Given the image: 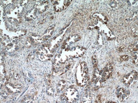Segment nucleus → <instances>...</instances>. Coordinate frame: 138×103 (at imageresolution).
Returning a JSON list of instances; mask_svg holds the SVG:
<instances>
[{
    "instance_id": "3",
    "label": "nucleus",
    "mask_w": 138,
    "mask_h": 103,
    "mask_svg": "<svg viewBox=\"0 0 138 103\" xmlns=\"http://www.w3.org/2000/svg\"><path fill=\"white\" fill-rule=\"evenodd\" d=\"M138 73L135 71H133L128 74L125 75L123 78V82L124 85L127 86L132 84L137 80Z\"/></svg>"
},
{
    "instance_id": "13",
    "label": "nucleus",
    "mask_w": 138,
    "mask_h": 103,
    "mask_svg": "<svg viewBox=\"0 0 138 103\" xmlns=\"http://www.w3.org/2000/svg\"><path fill=\"white\" fill-rule=\"evenodd\" d=\"M92 63H93V67H94V68H96L97 66V63H98V61H97L96 57H92Z\"/></svg>"
},
{
    "instance_id": "1",
    "label": "nucleus",
    "mask_w": 138,
    "mask_h": 103,
    "mask_svg": "<svg viewBox=\"0 0 138 103\" xmlns=\"http://www.w3.org/2000/svg\"><path fill=\"white\" fill-rule=\"evenodd\" d=\"M88 69L85 62H82L80 64L76 73L77 82L80 86H83L89 80Z\"/></svg>"
},
{
    "instance_id": "7",
    "label": "nucleus",
    "mask_w": 138,
    "mask_h": 103,
    "mask_svg": "<svg viewBox=\"0 0 138 103\" xmlns=\"http://www.w3.org/2000/svg\"><path fill=\"white\" fill-rule=\"evenodd\" d=\"M36 9H38L40 13H43L45 11L48 6V2L46 1L42 2L38 4H36Z\"/></svg>"
},
{
    "instance_id": "8",
    "label": "nucleus",
    "mask_w": 138,
    "mask_h": 103,
    "mask_svg": "<svg viewBox=\"0 0 138 103\" xmlns=\"http://www.w3.org/2000/svg\"><path fill=\"white\" fill-rule=\"evenodd\" d=\"M36 13H35V9H33L32 11H30L29 12L28 14L26 15V18H27V20H32V19H36Z\"/></svg>"
},
{
    "instance_id": "5",
    "label": "nucleus",
    "mask_w": 138,
    "mask_h": 103,
    "mask_svg": "<svg viewBox=\"0 0 138 103\" xmlns=\"http://www.w3.org/2000/svg\"><path fill=\"white\" fill-rule=\"evenodd\" d=\"M116 94L119 100L123 102V101L125 100L129 97L130 92L129 90L124 88H119L116 91Z\"/></svg>"
},
{
    "instance_id": "2",
    "label": "nucleus",
    "mask_w": 138,
    "mask_h": 103,
    "mask_svg": "<svg viewBox=\"0 0 138 103\" xmlns=\"http://www.w3.org/2000/svg\"><path fill=\"white\" fill-rule=\"evenodd\" d=\"M64 97L68 102H75L79 98V92L75 87L71 86L69 87L64 93Z\"/></svg>"
},
{
    "instance_id": "6",
    "label": "nucleus",
    "mask_w": 138,
    "mask_h": 103,
    "mask_svg": "<svg viewBox=\"0 0 138 103\" xmlns=\"http://www.w3.org/2000/svg\"><path fill=\"white\" fill-rule=\"evenodd\" d=\"M113 67L111 64H108L103 71L102 76V81H104L110 77L112 75Z\"/></svg>"
},
{
    "instance_id": "12",
    "label": "nucleus",
    "mask_w": 138,
    "mask_h": 103,
    "mask_svg": "<svg viewBox=\"0 0 138 103\" xmlns=\"http://www.w3.org/2000/svg\"><path fill=\"white\" fill-rule=\"evenodd\" d=\"M91 98L90 95H86L82 100V103H91Z\"/></svg>"
},
{
    "instance_id": "10",
    "label": "nucleus",
    "mask_w": 138,
    "mask_h": 103,
    "mask_svg": "<svg viewBox=\"0 0 138 103\" xmlns=\"http://www.w3.org/2000/svg\"><path fill=\"white\" fill-rule=\"evenodd\" d=\"M80 40V36L78 35H75L69 38V39L67 40V42H69V43H71L78 41Z\"/></svg>"
},
{
    "instance_id": "9",
    "label": "nucleus",
    "mask_w": 138,
    "mask_h": 103,
    "mask_svg": "<svg viewBox=\"0 0 138 103\" xmlns=\"http://www.w3.org/2000/svg\"><path fill=\"white\" fill-rule=\"evenodd\" d=\"M66 85V82L65 81H64L63 80H62L61 81H60V82L58 83V87H57V89L58 91V92H61V91H63L64 88H65Z\"/></svg>"
},
{
    "instance_id": "15",
    "label": "nucleus",
    "mask_w": 138,
    "mask_h": 103,
    "mask_svg": "<svg viewBox=\"0 0 138 103\" xmlns=\"http://www.w3.org/2000/svg\"><path fill=\"white\" fill-rule=\"evenodd\" d=\"M133 63L135 65H137L138 64V54L137 53H136L133 56Z\"/></svg>"
},
{
    "instance_id": "4",
    "label": "nucleus",
    "mask_w": 138,
    "mask_h": 103,
    "mask_svg": "<svg viewBox=\"0 0 138 103\" xmlns=\"http://www.w3.org/2000/svg\"><path fill=\"white\" fill-rule=\"evenodd\" d=\"M70 1H54V9L57 12H60L66 8L70 3Z\"/></svg>"
},
{
    "instance_id": "11",
    "label": "nucleus",
    "mask_w": 138,
    "mask_h": 103,
    "mask_svg": "<svg viewBox=\"0 0 138 103\" xmlns=\"http://www.w3.org/2000/svg\"><path fill=\"white\" fill-rule=\"evenodd\" d=\"M128 49H129V51L131 52H137L138 50L137 43L129 46V47H128Z\"/></svg>"
},
{
    "instance_id": "14",
    "label": "nucleus",
    "mask_w": 138,
    "mask_h": 103,
    "mask_svg": "<svg viewBox=\"0 0 138 103\" xmlns=\"http://www.w3.org/2000/svg\"><path fill=\"white\" fill-rule=\"evenodd\" d=\"M129 59V57L127 55H122L121 57H120V60L121 61H127Z\"/></svg>"
},
{
    "instance_id": "16",
    "label": "nucleus",
    "mask_w": 138,
    "mask_h": 103,
    "mask_svg": "<svg viewBox=\"0 0 138 103\" xmlns=\"http://www.w3.org/2000/svg\"><path fill=\"white\" fill-rule=\"evenodd\" d=\"M96 102L97 103L102 102V96H101V95H98V96H97Z\"/></svg>"
}]
</instances>
